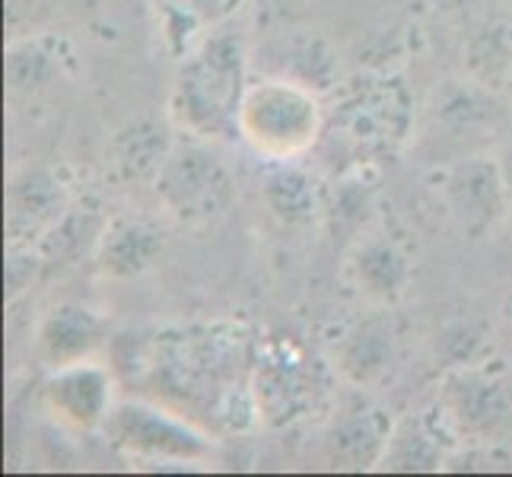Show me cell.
<instances>
[{
  "instance_id": "10",
  "label": "cell",
  "mask_w": 512,
  "mask_h": 477,
  "mask_svg": "<svg viewBox=\"0 0 512 477\" xmlns=\"http://www.w3.org/2000/svg\"><path fill=\"white\" fill-rule=\"evenodd\" d=\"M395 423L369 398H347L331 417L322 452L325 462L338 471H369L382 465Z\"/></svg>"
},
{
  "instance_id": "18",
  "label": "cell",
  "mask_w": 512,
  "mask_h": 477,
  "mask_svg": "<svg viewBox=\"0 0 512 477\" xmlns=\"http://www.w3.org/2000/svg\"><path fill=\"white\" fill-rule=\"evenodd\" d=\"M433 125L443 131L449 144L462 147L468 137H478L497 125V105L493 90H484L478 83H446L433 96Z\"/></svg>"
},
{
  "instance_id": "2",
  "label": "cell",
  "mask_w": 512,
  "mask_h": 477,
  "mask_svg": "<svg viewBox=\"0 0 512 477\" xmlns=\"http://www.w3.org/2000/svg\"><path fill=\"white\" fill-rule=\"evenodd\" d=\"M325 134V109L309 86L290 77L249 83L239 109V137L271 163L309 153Z\"/></svg>"
},
{
  "instance_id": "1",
  "label": "cell",
  "mask_w": 512,
  "mask_h": 477,
  "mask_svg": "<svg viewBox=\"0 0 512 477\" xmlns=\"http://www.w3.org/2000/svg\"><path fill=\"white\" fill-rule=\"evenodd\" d=\"M245 83V45L233 29L210 32L182 61L172 83L169 115L185 134L201 140L239 137Z\"/></svg>"
},
{
  "instance_id": "15",
  "label": "cell",
  "mask_w": 512,
  "mask_h": 477,
  "mask_svg": "<svg viewBox=\"0 0 512 477\" xmlns=\"http://www.w3.org/2000/svg\"><path fill=\"white\" fill-rule=\"evenodd\" d=\"M172 144H175V137L169 134L163 121L134 118L112 134L105 159H109V169L118 182H125V185L150 182L153 185L156 172L163 169Z\"/></svg>"
},
{
  "instance_id": "25",
  "label": "cell",
  "mask_w": 512,
  "mask_h": 477,
  "mask_svg": "<svg viewBox=\"0 0 512 477\" xmlns=\"http://www.w3.org/2000/svg\"><path fill=\"white\" fill-rule=\"evenodd\" d=\"M509 93H512V80H509Z\"/></svg>"
},
{
  "instance_id": "6",
  "label": "cell",
  "mask_w": 512,
  "mask_h": 477,
  "mask_svg": "<svg viewBox=\"0 0 512 477\" xmlns=\"http://www.w3.org/2000/svg\"><path fill=\"white\" fill-rule=\"evenodd\" d=\"M105 430L115 446L153 462H204L210 455V439L204 433L150 404H118Z\"/></svg>"
},
{
  "instance_id": "20",
  "label": "cell",
  "mask_w": 512,
  "mask_h": 477,
  "mask_svg": "<svg viewBox=\"0 0 512 477\" xmlns=\"http://www.w3.org/2000/svg\"><path fill=\"white\" fill-rule=\"evenodd\" d=\"M465 77L484 90H503L512 80V23L493 20L471 32L465 45Z\"/></svg>"
},
{
  "instance_id": "24",
  "label": "cell",
  "mask_w": 512,
  "mask_h": 477,
  "mask_svg": "<svg viewBox=\"0 0 512 477\" xmlns=\"http://www.w3.org/2000/svg\"><path fill=\"white\" fill-rule=\"evenodd\" d=\"M497 163H500V172H503V182L509 188V198H512V144L497 156Z\"/></svg>"
},
{
  "instance_id": "11",
  "label": "cell",
  "mask_w": 512,
  "mask_h": 477,
  "mask_svg": "<svg viewBox=\"0 0 512 477\" xmlns=\"http://www.w3.org/2000/svg\"><path fill=\"white\" fill-rule=\"evenodd\" d=\"M398 318L392 306H376L369 315L357 318L334 347V366L357 388L379 385L398 360Z\"/></svg>"
},
{
  "instance_id": "22",
  "label": "cell",
  "mask_w": 512,
  "mask_h": 477,
  "mask_svg": "<svg viewBox=\"0 0 512 477\" xmlns=\"http://www.w3.org/2000/svg\"><path fill=\"white\" fill-rule=\"evenodd\" d=\"M481 338L484 334L474 328L471 322H458L449 325L443 331V344H452V366H468L478 360V350H481Z\"/></svg>"
},
{
  "instance_id": "13",
  "label": "cell",
  "mask_w": 512,
  "mask_h": 477,
  "mask_svg": "<svg viewBox=\"0 0 512 477\" xmlns=\"http://www.w3.org/2000/svg\"><path fill=\"white\" fill-rule=\"evenodd\" d=\"M105 344V325L102 318L80 303H61L48 309L35 331V353L51 369L74 366L93 360L99 347Z\"/></svg>"
},
{
  "instance_id": "7",
  "label": "cell",
  "mask_w": 512,
  "mask_h": 477,
  "mask_svg": "<svg viewBox=\"0 0 512 477\" xmlns=\"http://www.w3.org/2000/svg\"><path fill=\"white\" fill-rule=\"evenodd\" d=\"M315 398H319L315 366H309V360L296 347L280 341L261 353L252 382L258 417L274 423V427H287L315 408Z\"/></svg>"
},
{
  "instance_id": "17",
  "label": "cell",
  "mask_w": 512,
  "mask_h": 477,
  "mask_svg": "<svg viewBox=\"0 0 512 477\" xmlns=\"http://www.w3.org/2000/svg\"><path fill=\"white\" fill-rule=\"evenodd\" d=\"M350 280L373 306H395L411 284V261L395 242H363L350 255Z\"/></svg>"
},
{
  "instance_id": "8",
  "label": "cell",
  "mask_w": 512,
  "mask_h": 477,
  "mask_svg": "<svg viewBox=\"0 0 512 477\" xmlns=\"http://www.w3.org/2000/svg\"><path fill=\"white\" fill-rule=\"evenodd\" d=\"M115 382L105 366L86 360L74 366L51 369L42 388V404L48 417L74 433H93L112 417Z\"/></svg>"
},
{
  "instance_id": "19",
  "label": "cell",
  "mask_w": 512,
  "mask_h": 477,
  "mask_svg": "<svg viewBox=\"0 0 512 477\" xmlns=\"http://www.w3.org/2000/svg\"><path fill=\"white\" fill-rule=\"evenodd\" d=\"M261 201L284 226H312L322 217V191L309 172L274 163L261 179Z\"/></svg>"
},
{
  "instance_id": "12",
  "label": "cell",
  "mask_w": 512,
  "mask_h": 477,
  "mask_svg": "<svg viewBox=\"0 0 512 477\" xmlns=\"http://www.w3.org/2000/svg\"><path fill=\"white\" fill-rule=\"evenodd\" d=\"M67 194L45 169L13 175L7 188V242L10 249H39L64 220Z\"/></svg>"
},
{
  "instance_id": "23",
  "label": "cell",
  "mask_w": 512,
  "mask_h": 477,
  "mask_svg": "<svg viewBox=\"0 0 512 477\" xmlns=\"http://www.w3.org/2000/svg\"><path fill=\"white\" fill-rule=\"evenodd\" d=\"M185 7H191L194 13L201 16V20H214V16H220V13H226L229 7V0H182Z\"/></svg>"
},
{
  "instance_id": "4",
  "label": "cell",
  "mask_w": 512,
  "mask_h": 477,
  "mask_svg": "<svg viewBox=\"0 0 512 477\" xmlns=\"http://www.w3.org/2000/svg\"><path fill=\"white\" fill-rule=\"evenodd\" d=\"M325 125L357 150H388L408 137L414 105L398 80H363L341 96L334 115H325Z\"/></svg>"
},
{
  "instance_id": "9",
  "label": "cell",
  "mask_w": 512,
  "mask_h": 477,
  "mask_svg": "<svg viewBox=\"0 0 512 477\" xmlns=\"http://www.w3.org/2000/svg\"><path fill=\"white\" fill-rule=\"evenodd\" d=\"M436 408L446 414L458 436H490L509 417L512 392L500 376L468 363L455 366L443 379Z\"/></svg>"
},
{
  "instance_id": "14",
  "label": "cell",
  "mask_w": 512,
  "mask_h": 477,
  "mask_svg": "<svg viewBox=\"0 0 512 477\" xmlns=\"http://www.w3.org/2000/svg\"><path fill=\"white\" fill-rule=\"evenodd\" d=\"M443 436H458V433L439 408L404 417L401 423H395L379 468H385V471H436L455 446V439H443Z\"/></svg>"
},
{
  "instance_id": "5",
  "label": "cell",
  "mask_w": 512,
  "mask_h": 477,
  "mask_svg": "<svg viewBox=\"0 0 512 477\" xmlns=\"http://www.w3.org/2000/svg\"><path fill=\"white\" fill-rule=\"evenodd\" d=\"M439 198L468 239H481L512 210L497 156L468 153L439 169Z\"/></svg>"
},
{
  "instance_id": "21",
  "label": "cell",
  "mask_w": 512,
  "mask_h": 477,
  "mask_svg": "<svg viewBox=\"0 0 512 477\" xmlns=\"http://www.w3.org/2000/svg\"><path fill=\"white\" fill-rule=\"evenodd\" d=\"M55 64L51 55L39 42H16L7 51V80L13 90H32V86H42Z\"/></svg>"
},
{
  "instance_id": "16",
  "label": "cell",
  "mask_w": 512,
  "mask_h": 477,
  "mask_svg": "<svg viewBox=\"0 0 512 477\" xmlns=\"http://www.w3.org/2000/svg\"><path fill=\"white\" fill-rule=\"evenodd\" d=\"M160 255V229L144 220H112L96 242V268L109 280H134L147 274Z\"/></svg>"
},
{
  "instance_id": "3",
  "label": "cell",
  "mask_w": 512,
  "mask_h": 477,
  "mask_svg": "<svg viewBox=\"0 0 512 477\" xmlns=\"http://www.w3.org/2000/svg\"><path fill=\"white\" fill-rule=\"evenodd\" d=\"M156 201L182 226L220 220L236 201V179L223 159L201 137L175 140L163 169L153 179Z\"/></svg>"
}]
</instances>
